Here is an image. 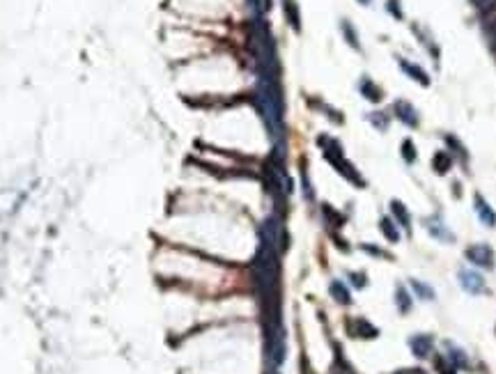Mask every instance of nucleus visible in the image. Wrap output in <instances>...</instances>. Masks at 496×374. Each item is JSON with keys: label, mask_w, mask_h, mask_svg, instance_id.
Returning <instances> with one entry per match:
<instances>
[{"label": "nucleus", "mask_w": 496, "mask_h": 374, "mask_svg": "<svg viewBox=\"0 0 496 374\" xmlns=\"http://www.w3.org/2000/svg\"><path fill=\"white\" fill-rule=\"evenodd\" d=\"M467 257L474 262V264L485 267V269H492V264H494V253H492V248L490 246H485V244L471 246V248L467 250Z\"/></svg>", "instance_id": "nucleus-1"}, {"label": "nucleus", "mask_w": 496, "mask_h": 374, "mask_svg": "<svg viewBox=\"0 0 496 374\" xmlns=\"http://www.w3.org/2000/svg\"><path fill=\"white\" fill-rule=\"evenodd\" d=\"M460 285H462L464 289H467L469 294H483L485 292V280H483V276L476 271H460Z\"/></svg>", "instance_id": "nucleus-2"}, {"label": "nucleus", "mask_w": 496, "mask_h": 374, "mask_svg": "<svg viewBox=\"0 0 496 374\" xmlns=\"http://www.w3.org/2000/svg\"><path fill=\"white\" fill-rule=\"evenodd\" d=\"M425 227H428V232L432 234L434 239H439V241H446V244H451V241H455V234L446 227V223L441 221L439 216H432V218H428L425 221Z\"/></svg>", "instance_id": "nucleus-3"}, {"label": "nucleus", "mask_w": 496, "mask_h": 374, "mask_svg": "<svg viewBox=\"0 0 496 374\" xmlns=\"http://www.w3.org/2000/svg\"><path fill=\"white\" fill-rule=\"evenodd\" d=\"M476 214H478L480 223H485L487 227H494V225H496V214H494V209H492L490 204L485 202V198H480V195H476Z\"/></svg>", "instance_id": "nucleus-4"}, {"label": "nucleus", "mask_w": 496, "mask_h": 374, "mask_svg": "<svg viewBox=\"0 0 496 374\" xmlns=\"http://www.w3.org/2000/svg\"><path fill=\"white\" fill-rule=\"evenodd\" d=\"M411 349L416 354L418 358H425L430 352H432V338H425V335H416V338H411Z\"/></svg>", "instance_id": "nucleus-5"}, {"label": "nucleus", "mask_w": 496, "mask_h": 374, "mask_svg": "<svg viewBox=\"0 0 496 374\" xmlns=\"http://www.w3.org/2000/svg\"><path fill=\"white\" fill-rule=\"evenodd\" d=\"M391 209H393V214H395V216H398V218H400V223H402V227H407V230H409L411 216H409V211L405 209V204L400 202V200H393V202H391Z\"/></svg>", "instance_id": "nucleus-6"}, {"label": "nucleus", "mask_w": 496, "mask_h": 374, "mask_svg": "<svg viewBox=\"0 0 496 374\" xmlns=\"http://www.w3.org/2000/svg\"><path fill=\"white\" fill-rule=\"evenodd\" d=\"M411 287L418 292V296H421L423 301H432L434 299V289L430 287V285H423L421 280H411Z\"/></svg>", "instance_id": "nucleus-7"}, {"label": "nucleus", "mask_w": 496, "mask_h": 374, "mask_svg": "<svg viewBox=\"0 0 496 374\" xmlns=\"http://www.w3.org/2000/svg\"><path fill=\"white\" fill-rule=\"evenodd\" d=\"M382 232L386 234V237L391 239L393 244H395V241H400V232L395 230V223L391 221V218H384V221H382Z\"/></svg>", "instance_id": "nucleus-8"}, {"label": "nucleus", "mask_w": 496, "mask_h": 374, "mask_svg": "<svg viewBox=\"0 0 496 374\" xmlns=\"http://www.w3.org/2000/svg\"><path fill=\"white\" fill-rule=\"evenodd\" d=\"M402 67H405V71H409V74L411 76H414V78H416L418 80V83H423V85H428V74H423V71H421V69H418V67H414V64H409V62H402Z\"/></svg>", "instance_id": "nucleus-9"}, {"label": "nucleus", "mask_w": 496, "mask_h": 374, "mask_svg": "<svg viewBox=\"0 0 496 374\" xmlns=\"http://www.w3.org/2000/svg\"><path fill=\"white\" fill-rule=\"evenodd\" d=\"M398 306H400V312H409L411 310L409 294H405V289H398Z\"/></svg>", "instance_id": "nucleus-10"}, {"label": "nucleus", "mask_w": 496, "mask_h": 374, "mask_svg": "<svg viewBox=\"0 0 496 374\" xmlns=\"http://www.w3.org/2000/svg\"><path fill=\"white\" fill-rule=\"evenodd\" d=\"M331 292H336V294H338V301H340V303H347V301H349L347 289L342 287L340 283H333V285H331Z\"/></svg>", "instance_id": "nucleus-11"}, {"label": "nucleus", "mask_w": 496, "mask_h": 374, "mask_svg": "<svg viewBox=\"0 0 496 374\" xmlns=\"http://www.w3.org/2000/svg\"><path fill=\"white\" fill-rule=\"evenodd\" d=\"M359 2H363V5H370V0H359Z\"/></svg>", "instance_id": "nucleus-12"}]
</instances>
